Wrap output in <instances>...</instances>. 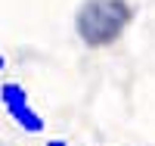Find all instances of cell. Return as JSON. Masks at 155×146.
Masks as SVG:
<instances>
[{"instance_id":"cell-2","label":"cell","mask_w":155,"mask_h":146,"mask_svg":"<svg viewBox=\"0 0 155 146\" xmlns=\"http://www.w3.org/2000/svg\"><path fill=\"white\" fill-rule=\"evenodd\" d=\"M0 103H3L6 115L25 131V134H44V118H41V112L31 106L28 90H25L22 84H16V81L0 84Z\"/></svg>"},{"instance_id":"cell-1","label":"cell","mask_w":155,"mask_h":146,"mask_svg":"<svg viewBox=\"0 0 155 146\" xmlns=\"http://www.w3.org/2000/svg\"><path fill=\"white\" fill-rule=\"evenodd\" d=\"M134 22V6L127 0H84L74 16V31L90 50L118 44Z\"/></svg>"},{"instance_id":"cell-3","label":"cell","mask_w":155,"mask_h":146,"mask_svg":"<svg viewBox=\"0 0 155 146\" xmlns=\"http://www.w3.org/2000/svg\"><path fill=\"white\" fill-rule=\"evenodd\" d=\"M44 146H68V143H65V140H47Z\"/></svg>"},{"instance_id":"cell-4","label":"cell","mask_w":155,"mask_h":146,"mask_svg":"<svg viewBox=\"0 0 155 146\" xmlns=\"http://www.w3.org/2000/svg\"><path fill=\"white\" fill-rule=\"evenodd\" d=\"M6 69V56H3V50H0V72Z\"/></svg>"},{"instance_id":"cell-5","label":"cell","mask_w":155,"mask_h":146,"mask_svg":"<svg viewBox=\"0 0 155 146\" xmlns=\"http://www.w3.org/2000/svg\"><path fill=\"white\" fill-rule=\"evenodd\" d=\"M0 146H6V143H3V140H0Z\"/></svg>"}]
</instances>
